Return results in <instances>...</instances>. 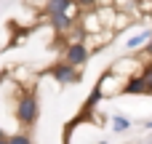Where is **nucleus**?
<instances>
[{
  "label": "nucleus",
  "mask_w": 152,
  "mask_h": 144,
  "mask_svg": "<svg viewBox=\"0 0 152 144\" xmlns=\"http://www.w3.org/2000/svg\"><path fill=\"white\" fill-rule=\"evenodd\" d=\"M0 139H5V134H3V128H0Z\"/></svg>",
  "instance_id": "obj_14"
},
{
  "label": "nucleus",
  "mask_w": 152,
  "mask_h": 144,
  "mask_svg": "<svg viewBox=\"0 0 152 144\" xmlns=\"http://www.w3.org/2000/svg\"><path fill=\"white\" fill-rule=\"evenodd\" d=\"M142 126H144L147 131H152V120H142Z\"/></svg>",
  "instance_id": "obj_12"
},
{
  "label": "nucleus",
  "mask_w": 152,
  "mask_h": 144,
  "mask_svg": "<svg viewBox=\"0 0 152 144\" xmlns=\"http://www.w3.org/2000/svg\"><path fill=\"white\" fill-rule=\"evenodd\" d=\"M139 75H142V80L150 86V94H152V61H150V64H144V67L139 69Z\"/></svg>",
  "instance_id": "obj_11"
},
{
  "label": "nucleus",
  "mask_w": 152,
  "mask_h": 144,
  "mask_svg": "<svg viewBox=\"0 0 152 144\" xmlns=\"http://www.w3.org/2000/svg\"><path fill=\"white\" fill-rule=\"evenodd\" d=\"M102 99H104V91H102V88H99V83H96V86L91 88V94L86 96V104H83V112H91V110H94V107H96V104H99Z\"/></svg>",
  "instance_id": "obj_7"
},
{
  "label": "nucleus",
  "mask_w": 152,
  "mask_h": 144,
  "mask_svg": "<svg viewBox=\"0 0 152 144\" xmlns=\"http://www.w3.org/2000/svg\"><path fill=\"white\" fill-rule=\"evenodd\" d=\"M40 118V104H37V94L35 91H27L21 94V99L16 102V120L24 126V128H32Z\"/></svg>",
  "instance_id": "obj_1"
},
{
  "label": "nucleus",
  "mask_w": 152,
  "mask_h": 144,
  "mask_svg": "<svg viewBox=\"0 0 152 144\" xmlns=\"http://www.w3.org/2000/svg\"><path fill=\"white\" fill-rule=\"evenodd\" d=\"M99 144H110V142H99Z\"/></svg>",
  "instance_id": "obj_15"
},
{
  "label": "nucleus",
  "mask_w": 152,
  "mask_h": 144,
  "mask_svg": "<svg viewBox=\"0 0 152 144\" xmlns=\"http://www.w3.org/2000/svg\"><path fill=\"white\" fill-rule=\"evenodd\" d=\"M128 128H131V120H128V118L112 115V131H115V134H123V131H128Z\"/></svg>",
  "instance_id": "obj_8"
},
{
  "label": "nucleus",
  "mask_w": 152,
  "mask_h": 144,
  "mask_svg": "<svg viewBox=\"0 0 152 144\" xmlns=\"http://www.w3.org/2000/svg\"><path fill=\"white\" fill-rule=\"evenodd\" d=\"M8 142H11V144H35V142H32V136H29V134H24V131L11 134V136H8Z\"/></svg>",
  "instance_id": "obj_9"
},
{
  "label": "nucleus",
  "mask_w": 152,
  "mask_h": 144,
  "mask_svg": "<svg viewBox=\"0 0 152 144\" xmlns=\"http://www.w3.org/2000/svg\"><path fill=\"white\" fill-rule=\"evenodd\" d=\"M0 144H11V142H8V136H5V139H0Z\"/></svg>",
  "instance_id": "obj_13"
},
{
  "label": "nucleus",
  "mask_w": 152,
  "mask_h": 144,
  "mask_svg": "<svg viewBox=\"0 0 152 144\" xmlns=\"http://www.w3.org/2000/svg\"><path fill=\"white\" fill-rule=\"evenodd\" d=\"M102 3H104V0H77V5H80V13H86V11H96Z\"/></svg>",
  "instance_id": "obj_10"
},
{
  "label": "nucleus",
  "mask_w": 152,
  "mask_h": 144,
  "mask_svg": "<svg viewBox=\"0 0 152 144\" xmlns=\"http://www.w3.org/2000/svg\"><path fill=\"white\" fill-rule=\"evenodd\" d=\"M77 0H48L45 5H43V11H45V16L51 19V16H64V13H77Z\"/></svg>",
  "instance_id": "obj_4"
},
{
  "label": "nucleus",
  "mask_w": 152,
  "mask_h": 144,
  "mask_svg": "<svg viewBox=\"0 0 152 144\" xmlns=\"http://www.w3.org/2000/svg\"><path fill=\"white\" fill-rule=\"evenodd\" d=\"M152 43V27H144V29H139L136 35H131L128 40H126V51H131V53H136V51H142V48H147Z\"/></svg>",
  "instance_id": "obj_5"
},
{
  "label": "nucleus",
  "mask_w": 152,
  "mask_h": 144,
  "mask_svg": "<svg viewBox=\"0 0 152 144\" xmlns=\"http://www.w3.org/2000/svg\"><path fill=\"white\" fill-rule=\"evenodd\" d=\"M51 77L59 83V86H72V83H80L83 72H77V67L67 64V61H59L51 67Z\"/></svg>",
  "instance_id": "obj_2"
},
{
  "label": "nucleus",
  "mask_w": 152,
  "mask_h": 144,
  "mask_svg": "<svg viewBox=\"0 0 152 144\" xmlns=\"http://www.w3.org/2000/svg\"><path fill=\"white\" fill-rule=\"evenodd\" d=\"M88 56H91L88 43H67V48H64V61L72 67H83L88 61Z\"/></svg>",
  "instance_id": "obj_3"
},
{
  "label": "nucleus",
  "mask_w": 152,
  "mask_h": 144,
  "mask_svg": "<svg viewBox=\"0 0 152 144\" xmlns=\"http://www.w3.org/2000/svg\"><path fill=\"white\" fill-rule=\"evenodd\" d=\"M123 94L126 96H144V94H150V86L142 80V75H131L126 88H123Z\"/></svg>",
  "instance_id": "obj_6"
}]
</instances>
